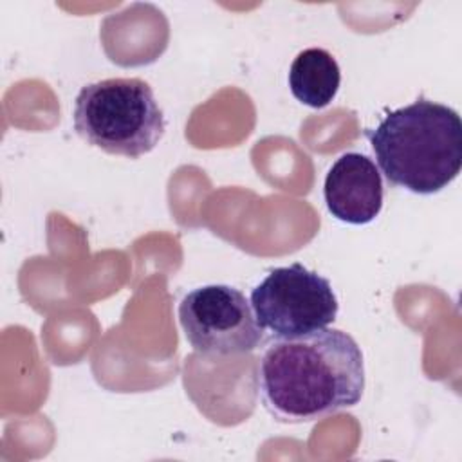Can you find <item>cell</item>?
Instances as JSON below:
<instances>
[{"label": "cell", "mask_w": 462, "mask_h": 462, "mask_svg": "<svg viewBox=\"0 0 462 462\" xmlns=\"http://www.w3.org/2000/svg\"><path fill=\"white\" fill-rule=\"evenodd\" d=\"M256 381L262 402L276 420L312 422L361 401L363 352L339 328L276 337L258 361Z\"/></svg>", "instance_id": "cell-1"}, {"label": "cell", "mask_w": 462, "mask_h": 462, "mask_svg": "<svg viewBox=\"0 0 462 462\" xmlns=\"http://www.w3.org/2000/svg\"><path fill=\"white\" fill-rule=\"evenodd\" d=\"M375 161L393 186L431 195L462 168V121L442 103L419 97L366 132Z\"/></svg>", "instance_id": "cell-2"}, {"label": "cell", "mask_w": 462, "mask_h": 462, "mask_svg": "<svg viewBox=\"0 0 462 462\" xmlns=\"http://www.w3.org/2000/svg\"><path fill=\"white\" fill-rule=\"evenodd\" d=\"M76 134L112 155L137 159L164 135V112L152 87L139 78H110L85 85L74 101Z\"/></svg>", "instance_id": "cell-3"}, {"label": "cell", "mask_w": 462, "mask_h": 462, "mask_svg": "<svg viewBox=\"0 0 462 462\" xmlns=\"http://www.w3.org/2000/svg\"><path fill=\"white\" fill-rule=\"evenodd\" d=\"M251 307L274 337H294L334 323L339 303L327 278L296 262L273 269L251 291Z\"/></svg>", "instance_id": "cell-4"}, {"label": "cell", "mask_w": 462, "mask_h": 462, "mask_svg": "<svg viewBox=\"0 0 462 462\" xmlns=\"http://www.w3.org/2000/svg\"><path fill=\"white\" fill-rule=\"evenodd\" d=\"M179 321L188 343L206 356L247 354L263 339L251 301L231 285L189 291L179 303Z\"/></svg>", "instance_id": "cell-5"}, {"label": "cell", "mask_w": 462, "mask_h": 462, "mask_svg": "<svg viewBox=\"0 0 462 462\" xmlns=\"http://www.w3.org/2000/svg\"><path fill=\"white\" fill-rule=\"evenodd\" d=\"M323 199L330 215L341 222H372L383 208V179L375 162L357 152L339 155L325 177Z\"/></svg>", "instance_id": "cell-6"}, {"label": "cell", "mask_w": 462, "mask_h": 462, "mask_svg": "<svg viewBox=\"0 0 462 462\" xmlns=\"http://www.w3.org/2000/svg\"><path fill=\"white\" fill-rule=\"evenodd\" d=\"M339 85V65L336 58L321 47L301 51L289 69L292 96L310 108L327 106L336 97Z\"/></svg>", "instance_id": "cell-7"}]
</instances>
